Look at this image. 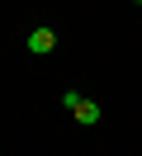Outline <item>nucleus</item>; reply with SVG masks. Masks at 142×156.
I'll list each match as a JSON object with an SVG mask.
<instances>
[{
    "mask_svg": "<svg viewBox=\"0 0 142 156\" xmlns=\"http://www.w3.org/2000/svg\"><path fill=\"white\" fill-rule=\"evenodd\" d=\"M52 48H57V33H52V29H33V33H28V52H38V57H47Z\"/></svg>",
    "mask_w": 142,
    "mask_h": 156,
    "instance_id": "f257e3e1",
    "label": "nucleus"
},
{
    "mask_svg": "<svg viewBox=\"0 0 142 156\" xmlns=\"http://www.w3.org/2000/svg\"><path fill=\"white\" fill-rule=\"evenodd\" d=\"M71 114H76V123H85V128H90V123H100V104H95V99H81Z\"/></svg>",
    "mask_w": 142,
    "mask_h": 156,
    "instance_id": "f03ea898",
    "label": "nucleus"
}]
</instances>
